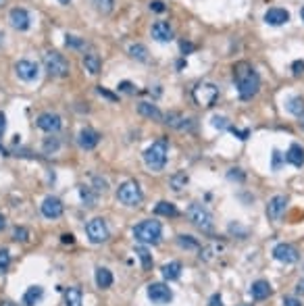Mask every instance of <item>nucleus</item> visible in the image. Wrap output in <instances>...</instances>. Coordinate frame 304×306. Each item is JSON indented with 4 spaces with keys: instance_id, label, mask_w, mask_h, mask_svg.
I'll list each match as a JSON object with an SVG mask.
<instances>
[{
    "instance_id": "4",
    "label": "nucleus",
    "mask_w": 304,
    "mask_h": 306,
    "mask_svg": "<svg viewBox=\"0 0 304 306\" xmlns=\"http://www.w3.org/2000/svg\"><path fill=\"white\" fill-rule=\"evenodd\" d=\"M44 67L53 77L69 75V61H67L61 53H57V50H48L44 55Z\"/></svg>"
},
{
    "instance_id": "42",
    "label": "nucleus",
    "mask_w": 304,
    "mask_h": 306,
    "mask_svg": "<svg viewBox=\"0 0 304 306\" xmlns=\"http://www.w3.org/2000/svg\"><path fill=\"white\" fill-rule=\"evenodd\" d=\"M150 11H155V13H165L167 7H165V3H161V0H152V3H150Z\"/></svg>"
},
{
    "instance_id": "45",
    "label": "nucleus",
    "mask_w": 304,
    "mask_h": 306,
    "mask_svg": "<svg viewBox=\"0 0 304 306\" xmlns=\"http://www.w3.org/2000/svg\"><path fill=\"white\" fill-rule=\"evenodd\" d=\"M94 183L98 185L96 192H107V181L105 179H100V177H94Z\"/></svg>"
},
{
    "instance_id": "5",
    "label": "nucleus",
    "mask_w": 304,
    "mask_h": 306,
    "mask_svg": "<svg viewBox=\"0 0 304 306\" xmlns=\"http://www.w3.org/2000/svg\"><path fill=\"white\" fill-rule=\"evenodd\" d=\"M188 219L192 221V223H194L200 231H205V233H211L213 227H215V223H213V215H211L205 207H202V204H198V202L190 204V209H188Z\"/></svg>"
},
{
    "instance_id": "2",
    "label": "nucleus",
    "mask_w": 304,
    "mask_h": 306,
    "mask_svg": "<svg viewBox=\"0 0 304 306\" xmlns=\"http://www.w3.org/2000/svg\"><path fill=\"white\" fill-rule=\"evenodd\" d=\"M161 235H163V227L155 219L142 221L140 225L133 227V237H136L140 244H152V246H155V244L161 242Z\"/></svg>"
},
{
    "instance_id": "10",
    "label": "nucleus",
    "mask_w": 304,
    "mask_h": 306,
    "mask_svg": "<svg viewBox=\"0 0 304 306\" xmlns=\"http://www.w3.org/2000/svg\"><path fill=\"white\" fill-rule=\"evenodd\" d=\"M273 257H275V261H279V263H285V265H294L296 261H298V250L292 246V244H277L275 248H273Z\"/></svg>"
},
{
    "instance_id": "24",
    "label": "nucleus",
    "mask_w": 304,
    "mask_h": 306,
    "mask_svg": "<svg viewBox=\"0 0 304 306\" xmlns=\"http://www.w3.org/2000/svg\"><path fill=\"white\" fill-rule=\"evenodd\" d=\"M179 275H181V263L179 261H171L163 267V277L167 281H175V279H179Z\"/></svg>"
},
{
    "instance_id": "30",
    "label": "nucleus",
    "mask_w": 304,
    "mask_h": 306,
    "mask_svg": "<svg viewBox=\"0 0 304 306\" xmlns=\"http://www.w3.org/2000/svg\"><path fill=\"white\" fill-rule=\"evenodd\" d=\"M129 57L140 61V63H146L148 61V48L144 44H131L129 46Z\"/></svg>"
},
{
    "instance_id": "25",
    "label": "nucleus",
    "mask_w": 304,
    "mask_h": 306,
    "mask_svg": "<svg viewBox=\"0 0 304 306\" xmlns=\"http://www.w3.org/2000/svg\"><path fill=\"white\" fill-rule=\"evenodd\" d=\"M96 285L100 287V290H107V287L113 285V273L109 269H105V267L96 269Z\"/></svg>"
},
{
    "instance_id": "1",
    "label": "nucleus",
    "mask_w": 304,
    "mask_h": 306,
    "mask_svg": "<svg viewBox=\"0 0 304 306\" xmlns=\"http://www.w3.org/2000/svg\"><path fill=\"white\" fill-rule=\"evenodd\" d=\"M233 77H235V83H238V94H240L242 100H250V98H255L259 94L261 77L250 63L242 61V63L235 65L233 67Z\"/></svg>"
},
{
    "instance_id": "39",
    "label": "nucleus",
    "mask_w": 304,
    "mask_h": 306,
    "mask_svg": "<svg viewBox=\"0 0 304 306\" xmlns=\"http://www.w3.org/2000/svg\"><path fill=\"white\" fill-rule=\"evenodd\" d=\"M213 127H217V129H227L229 127V121L225 117H213Z\"/></svg>"
},
{
    "instance_id": "3",
    "label": "nucleus",
    "mask_w": 304,
    "mask_h": 306,
    "mask_svg": "<svg viewBox=\"0 0 304 306\" xmlns=\"http://www.w3.org/2000/svg\"><path fill=\"white\" fill-rule=\"evenodd\" d=\"M144 163L150 171H163L165 165H167V142L165 140H159L152 146H148L144 150Z\"/></svg>"
},
{
    "instance_id": "51",
    "label": "nucleus",
    "mask_w": 304,
    "mask_h": 306,
    "mask_svg": "<svg viewBox=\"0 0 304 306\" xmlns=\"http://www.w3.org/2000/svg\"><path fill=\"white\" fill-rule=\"evenodd\" d=\"M5 127H7V117H5L3 113H0V135L5 133Z\"/></svg>"
},
{
    "instance_id": "16",
    "label": "nucleus",
    "mask_w": 304,
    "mask_h": 306,
    "mask_svg": "<svg viewBox=\"0 0 304 306\" xmlns=\"http://www.w3.org/2000/svg\"><path fill=\"white\" fill-rule=\"evenodd\" d=\"M150 31H152V38L157 42H171L173 40V29L167 21H157Z\"/></svg>"
},
{
    "instance_id": "55",
    "label": "nucleus",
    "mask_w": 304,
    "mask_h": 306,
    "mask_svg": "<svg viewBox=\"0 0 304 306\" xmlns=\"http://www.w3.org/2000/svg\"><path fill=\"white\" fill-rule=\"evenodd\" d=\"M300 19H302V21H304V7H302V9H300Z\"/></svg>"
},
{
    "instance_id": "50",
    "label": "nucleus",
    "mask_w": 304,
    "mask_h": 306,
    "mask_svg": "<svg viewBox=\"0 0 304 306\" xmlns=\"http://www.w3.org/2000/svg\"><path fill=\"white\" fill-rule=\"evenodd\" d=\"M181 50H183V55H188V53H192V50H194V46L190 42H181Z\"/></svg>"
},
{
    "instance_id": "33",
    "label": "nucleus",
    "mask_w": 304,
    "mask_h": 306,
    "mask_svg": "<svg viewBox=\"0 0 304 306\" xmlns=\"http://www.w3.org/2000/svg\"><path fill=\"white\" fill-rule=\"evenodd\" d=\"M92 5L96 7L98 13H103V15H109L115 7V0H92Z\"/></svg>"
},
{
    "instance_id": "13",
    "label": "nucleus",
    "mask_w": 304,
    "mask_h": 306,
    "mask_svg": "<svg viewBox=\"0 0 304 306\" xmlns=\"http://www.w3.org/2000/svg\"><path fill=\"white\" fill-rule=\"evenodd\" d=\"M15 73L23 81H33V79H38L40 69H38V65L31 63V61H19L15 65Z\"/></svg>"
},
{
    "instance_id": "9",
    "label": "nucleus",
    "mask_w": 304,
    "mask_h": 306,
    "mask_svg": "<svg viewBox=\"0 0 304 306\" xmlns=\"http://www.w3.org/2000/svg\"><path fill=\"white\" fill-rule=\"evenodd\" d=\"M148 298L152 304L165 306L173 300V292L169 290V285H165V283H150L148 285Z\"/></svg>"
},
{
    "instance_id": "15",
    "label": "nucleus",
    "mask_w": 304,
    "mask_h": 306,
    "mask_svg": "<svg viewBox=\"0 0 304 306\" xmlns=\"http://www.w3.org/2000/svg\"><path fill=\"white\" fill-rule=\"evenodd\" d=\"M9 21H11V25L15 27V29H19V31H25V29H29V13L25 11V9H13L11 13H9Z\"/></svg>"
},
{
    "instance_id": "14",
    "label": "nucleus",
    "mask_w": 304,
    "mask_h": 306,
    "mask_svg": "<svg viewBox=\"0 0 304 306\" xmlns=\"http://www.w3.org/2000/svg\"><path fill=\"white\" fill-rule=\"evenodd\" d=\"M63 211H65V207H63V202L59 198H55V196H46L44 198V202H42V215L46 219H59L63 215Z\"/></svg>"
},
{
    "instance_id": "52",
    "label": "nucleus",
    "mask_w": 304,
    "mask_h": 306,
    "mask_svg": "<svg viewBox=\"0 0 304 306\" xmlns=\"http://www.w3.org/2000/svg\"><path fill=\"white\" fill-rule=\"evenodd\" d=\"M296 294H302V296H304V279H300V281L296 283Z\"/></svg>"
},
{
    "instance_id": "56",
    "label": "nucleus",
    "mask_w": 304,
    "mask_h": 306,
    "mask_svg": "<svg viewBox=\"0 0 304 306\" xmlns=\"http://www.w3.org/2000/svg\"><path fill=\"white\" fill-rule=\"evenodd\" d=\"M300 127H302V129H304V115H302V117H300Z\"/></svg>"
},
{
    "instance_id": "23",
    "label": "nucleus",
    "mask_w": 304,
    "mask_h": 306,
    "mask_svg": "<svg viewBox=\"0 0 304 306\" xmlns=\"http://www.w3.org/2000/svg\"><path fill=\"white\" fill-rule=\"evenodd\" d=\"M138 113L146 119H155V121H159V119H163V113L159 111L157 105H152V102H140L138 105Z\"/></svg>"
},
{
    "instance_id": "34",
    "label": "nucleus",
    "mask_w": 304,
    "mask_h": 306,
    "mask_svg": "<svg viewBox=\"0 0 304 306\" xmlns=\"http://www.w3.org/2000/svg\"><path fill=\"white\" fill-rule=\"evenodd\" d=\"M136 254H138L140 261H142V269H150V267H152V257H150V252H148L144 246H138V248H136Z\"/></svg>"
},
{
    "instance_id": "54",
    "label": "nucleus",
    "mask_w": 304,
    "mask_h": 306,
    "mask_svg": "<svg viewBox=\"0 0 304 306\" xmlns=\"http://www.w3.org/2000/svg\"><path fill=\"white\" fill-rule=\"evenodd\" d=\"M5 227H7V219H5L3 215H0V231H3Z\"/></svg>"
},
{
    "instance_id": "47",
    "label": "nucleus",
    "mask_w": 304,
    "mask_h": 306,
    "mask_svg": "<svg viewBox=\"0 0 304 306\" xmlns=\"http://www.w3.org/2000/svg\"><path fill=\"white\" fill-rule=\"evenodd\" d=\"M231 131H233L235 135H240V140H246V138H248V133H250L248 129H244V131H240V129H235V127H231Z\"/></svg>"
},
{
    "instance_id": "17",
    "label": "nucleus",
    "mask_w": 304,
    "mask_h": 306,
    "mask_svg": "<svg viewBox=\"0 0 304 306\" xmlns=\"http://www.w3.org/2000/svg\"><path fill=\"white\" fill-rule=\"evenodd\" d=\"M77 142H79V146H81L83 150H92V148H96L98 142H100V133L94 131V129H90V127H86V129L79 131Z\"/></svg>"
},
{
    "instance_id": "29",
    "label": "nucleus",
    "mask_w": 304,
    "mask_h": 306,
    "mask_svg": "<svg viewBox=\"0 0 304 306\" xmlns=\"http://www.w3.org/2000/svg\"><path fill=\"white\" fill-rule=\"evenodd\" d=\"M65 306H81V290L79 287H69L65 292Z\"/></svg>"
},
{
    "instance_id": "12",
    "label": "nucleus",
    "mask_w": 304,
    "mask_h": 306,
    "mask_svg": "<svg viewBox=\"0 0 304 306\" xmlns=\"http://www.w3.org/2000/svg\"><path fill=\"white\" fill-rule=\"evenodd\" d=\"M36 125L42 129V131H48V133H53V131H59L63 121H61V117L57 113H42L38 119H36Z\"/></svg>"
},
{
    "instance_id": "35",
    "label": "nucleus",
    "mask_w": 304,
    "mask_h": 306,
    "mask_svg": "<svg viewBox=\"0 0 304 306\" xmlns=\"http://www.w3.org/2000/svg\"><path fill=\"white\" fill-rule=\"evenodd\" d=\"M177 244L181 248H188V250H196L198 248V240H194L192 235H179L177 237Z\"/></svg>"
},
{
    "instance_id": "32",
    "label": "nucleus",
    "mask_w": 304,
    "mask_h": 306,
    "mask_svg": "<svg viewBox=\"0 0 304 306\" xmlns=\"http://www.w3.org/2000/svg\"><path fill=\"white\" fill-rule=\"evenodd\" d=\"M79 196H81L83 204H86L88 209L96 207V194L92 192V188H86V185H81V188H79Z\"/></svg>"
},
{
    "instance_id": "11",
    "label": "nucleus",
    "mask_w": 304,
    "mask_h": 306,
    "mask_svg": "<svg viewBox=\"0 0 304 306\" xmlns=\"http://www.w3.org/2000/svg\"><path fill=\"white\" fill-rule=\"evenodd\" d=\"M285 207H288V198H285L283 194L273 196L271 200H269V204H267V217L271 219V221L281 219V215L285 213Z\"/></svg>"
},
{
    "instance_id": "53",
    "label": "nucleus",
    "mask_w": 304,
    "mask_h": 306,
    "mask_svg": "<svg viewBox=\"0 0 304 306\" xmlns=\"http://www.w3.org/2000/svg\"><path fill=\"white\" fill-rule=\"evenodd\" d=\"M211 306H223V304H221V298H219V296H213V300H211Z\"/></svg>"
},
{
    "instance_id": "20",
    "label": "nucleus",
    "mask_w": 304,
    "mask_h": 306,
    "mask_svg": "<svg viewBox=\"0 0 304 306\" xmlns=\"http://www.w3.org/2000/svg\"><path fill=\"white\" fill-rule=\"evenodd\" d=\"M250 296L255 298V300L269 298V296H271V285H269V281H265V279L255 281V283H252V287H250Z\"/></svg>"
},
{
    "instance_id": "22",
    "label": "nucleus",
    "mask_w": 304,
    "mask_h": 306,
    "mask_svg": "<svg viewBox=\"0 0 304 306\" xmlns=\"http://www.w3.org/2000/svg\"><path fill=\"white\" fill-rule=\"evenodd\" d=\"M83 67H86V71L90 75H98L100 67H103V61H100V57L96 53H88V55H83Z\"/></svg>"
},
{
    "instance_id": "26",
    "label": "nucleus",
    "mask_w": 304,
    "mask_h": 306,
    "mask_svg": "<svg viewBox=\"0 0 304 306\" xmlns=\"http://www.w3.org/2000/svg\"><path fill=\"white\" fill-rule=\"evenodd\" d=\"M42 296H44V290H42L40 285L29 287V290L23 294V306H33V304H38V302L42 300Z\"/></svg>"
},
{
    "instance_id": "21",
    "label": "nucleus",
    "mask_w": 304,
    "mask_h": 306,
    "mask_svg": "<svg viewBox=\"0 0 304 306\" xmlns=\"http://www.w3.org/2000/svg\"><path fill=\"white\" fill-rule=\"evenodd\" d=\"M285 161L294 167H302L304 165V148L300 144H292L290 150L285 152Z\"/></svg>"
},
{
    "instance_id": "48",
    "label": "nucleus",
    "mask_w": 304,
    "mask_h": 306,
    "mask_svg": "<svg viewBox=\"0 0 304 306\" xmlns=\"http://www.w3.org/2000/svg\"><path fill=\"white\" fill-rule=\"evenodd\" d=\"M61 240H63V244H73V242H75V237H73L71 233H63Z\"/></svg>"
},
{
    "instance_id": "57",
    "label": "nucleus",
    "mask_w": 304,
    "mask_h": 306,
    "mask_svg": "<svg viewBox=\"0 0 304 306\" xmlns=\"http://www.w3.org/2000/svg\"><path fill=\"white\" fill-rule=\"evenodd\" d=\"M59 3H61V5H69V3H71V0H59Z\"/></svg>"
},
{
    "instance_id": "19",
    "label": "nucleus",
    "mask_w": 304,
    "mask_h": 306,
    "mask_svg": "<svg viewBox=\"0 0 304 306\" xmlns=\"http://www.w3.org/2000/svg\"><path fill=\"white\" fill-rule=\"evenodd\" d=\"M165 123L169 125V127H175V129H194V119H185L183 115H179V113H169L167 117H165Z\"/></svg>"
},
{
    "instance_id": "37",
    "label": "nucleus",
    "mask_w": 304,
    "mask_h": 306,
    "mask_svg": "<svg viewBox=\"0 0 304 306\" xmlns=\"http://www.w3.org/2000/svg\"><path fill=\"white\" fill-rule=\"evenodd\" d=\"M65 38H67V40H65V44L69 46V48H86V42L79 40L77 36H69V33H67Z\"/></svg>"
},
{
    "instance_id": "36",
    "label": "nucleus",
    "mask_w": 304,
    "mask_h": 306,
    "mask_svg": "<svg viewBox=\"0 0 304 306\" xmlns=\"http://www.w3.org/2000/svg\"><path fill=\"white\" fill-rule=\"evenodd\" d=\"M9 265H11V254H9L7 248H3L0 250V273H5V271L9 269Z\"/></svg>"
},
{
    "instance_id": "28",
    "label": "nucleus",
    "mask_w": 304,
    "mask_h": 306,
    "mask_svg": "<svg viewBox=\"0 0 304 306\" xmlns=\"http://www.w3.org/2000/svg\"><path fill=\"white\" fill-rule=\"evenodd\" d=\"M155 215H161V217H175L177 215V209H175V204L173 202H159L157 207H155Z\"/></svg>"
},
{
    "instance_id": "58",
    "label": "nucleus",
    "mask_w": 304,
    "mask_h": 306,
    "mask_svg": "<svg viewBox=\"0 0 304 306\" xmlns=\"http://www.w3.org/2000/svg\"><path fill=\"white\" fill-rule=\"evenodd\" d=\"M5 3H7V0H0V7H5Z\"/></svg>"
},
{
    "instance_id": "59",
    "label": "nucleus",
    "mask_w": 304,
    "mask_h": 306,
    "mask_svg": "<svg viewBox=\"0 0 304 306\" xmlns=\"http://www.w3.org/2000/svg\"><path fill=\"white\" fill-rule=\"evenodd\" d=\"M244 306H252V304H244Z\"/></svg>"
},
{
    "instance_id": "6",
    "label": "nucleus",
    "mask_w": 304,
    "mask_h": 306,
    "mask_svg": "<svg viewBox=\"0 0 304 306\" xmlns=\"http://www.w3.org/2000/svg\"><path fill=\"white\" fill-rule=\"evenodd\" d=\"M192 96H194L196 105L209 109V107L215 105L217 98H219V88L215 86V83H211V81H202V83H198V86L194 88Z\"/></svg>"
},
{
    "instance_id": "41",
    "label": "nucleus",
    "mask_w": 304,
    "mask_h": 306,
    "mask_svg": "<svg viewBox=\"0 0 304 306\" xmlns=\"http://www.w3.org/2000/svg\"><path fill=\"white\" fill-rule=\"evenodd\" d=\"M292 73H294L296 77L304 73V61H294V63H292Z\"/></svg>"
},
{
    "instance_id": "27",
    "label": "nucleus",
    "mask_w": 304,
    "mask_h": 306,
    "mask_svg": "<svg viewBox=\"0 0 304 306\" xmlns=\"http://www.w3.org/2000/svg\"><path fill=\"white\" fill-rule=\"evenodd\" d=\"M285 109H288L290 115L302 117L304 115V98L302 96H292L288 102H285Z\"/></svg>"
},
{
    "instance_id": "43",
    "label": "nucleus",
    "mask_w": 304,
    "mask_h": 306,
    "mask_svg": "<svg viewBox=\"0 0 304 306\" xmlns=\"http://www.w3.org/2000/svg\"><path fill=\"white\" fill-rule=\"evenodd\" d=\"M283 306H302V302L298 298H290V296H285L283 298Z\"/></svg>"
},
{
    "instance_id": "46",
    "label": "nucleus",
    "mask_w": 304,
    "mask_h": 306,
    "mask_svg": "<svg viewBox=\"0 0 304 306\" xmlns=\"http://www.w3.org/2000/svg\"><path fill=\"white\" fill-rule=\"evenodd\" d=\"M96 92H98L100 96H105V98H109V100H117V96H115V94H111V92H107L105 88H96Z\"/></svg>"
},
{
    "instance_id": "40",
    "label": "nucleus",
    "mask_w": 304,
    "mask_h": 306,
    "mask_svg": "<svg viewBox=\"0 0 304 306\" xmlns=\"http://www.w3.org/2000/svg\"><path fill=\"white\" fill-rule=\"evenodd\" d=\"M57 148H59V140H57V138H48V140L44 142V152H50V150L55 152Z\"/></svg>"
},
{
    "instance_id": "31",
    "label": "nucleus",
    "mask_w": 304,
    "mask_h": 306,
    "mask_svg": "<svg viewBox=\"0 0 304 306\" xmlns=\"http://www.w3.org/2000/svg\"><path fill=\"white\" fill-rule=\"evenodd\" d=\"M171 188L175 190V192H181L183 188H185V183H188V173L185 171H179V173H175V175H171Z\"/></svg>"
},
{
    "instance_id": "18",
    "label": "nucleus",
    "mask_w": 304,
    "mask_h": 306,
    "mask_svg": "<svg viewBox=\"0 0 304 306\" xmlns=\"http://www.w3.org/2000/svg\"><path fill=\"white\" fill-rule=\"evenodd\" d=\"M290 21V13L285 11V9H269L265 13V23L267 25H283V23H288Z\"/></svg>"
},
{
    "instance_id": "44",
    "label": "nucleus",
    "mask_w": 304,
    "mask_h": 306,
    "mask_svg": "<svg viewBox=\"0 0 304 306\" xmlns=\"http://www.w3.org/2000/svg\"><path fill=\"white\" fill-rule=\"evenodd\" d=\"M119 90H121V92H127V94H133V92H136L129 81H121V83H119Z\"/></svg>"
},
{
    "instance_id": "7",
    "label": "nucleus",
    "mask_w": 304,
    "mask_h": 306,
    "mask_svg": "<svg viewBox=\"0 0 304 306\" xmlns=\"http://www.w3.org/2000/svg\"><path fill=\"white\" fill-rule=\"evenodd\" d=\"M117 198H119V202L125 204V207H138L144 196H142V190L136 181H125L119 185V190H117Z\"/></svg>"
},
{
    "instance_id": "38",
    "label": "nucleus",
    "mask_w": 304,
    "mask_h": 306,
    "mask_svg": "<svg viewBox=\"0 0 304 306\" xmlns=\"http://www.w3.org/2000/svg\"><path fill=\"white\" fill-rule=\"evenodd\" d=\"M13 237L17 242H27V237H29V231L25 229V227H15V231H13Z\"/></svg>"
},
{
    "instance_id": "8",
    "label": "nucleus",
    "mask_w": 304,
    "mask_h": 306,
    "mask_svg": "<svg viewBox=\"0 0 304 306\" xmlns=\"http://www.w3.org/2000/svg\"><path fill=\"white\" fill-rule=\"evenodd\" d=\"M86 233H88V237H90L92 244H103V242H107V240H109V227H107V223H105V219H100V217L92 219L90 223L86 225Z\"/></svg>"
},
{
    "instance_id": "49",
    "label": "nucleus",
    "mask_w": 304,
    "mask_h": 306,
    "mask_svg": "<svg viewBox=\"0 0 304 306\" xmlns=\"http://www.w3.org/2000/svg\"><path fill=\"white\" fill-rule=\"evenodd\" d=\"M279 163H281V155L275 150V152H273V169H279Z\"/></svg>"
}]
</instances>
